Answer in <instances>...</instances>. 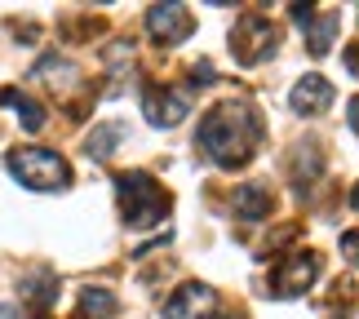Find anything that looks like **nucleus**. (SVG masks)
<instances>
[{
    "mask_svg": "<svg viewBox=\"0 0 359 319\" xmlns=\"http://www.w3.org/2000/svg\"><path fill=\"white\" fill-rule=\"evenodd\" d=\"M257 142H262V116L253 111V102H240V98L217 102L200 120V133H196V147L217 169H240V164H248Z\"/></svg>",
    "mask_w": 359,
    "mask_h": 319,
    "instance_id": "obj_1",
    "label": "nucleus"
},
{
    "mask_svg": "<svg viewBox=\"0 0 359 319\" xmlns=\"http://www.w3.org/2000/svg\"><path fill=\"white\" fill-rule=\"evenodd\" d=\"M116 196H120V213L124 226H156L169 213V191H164L151 173L133 169V173H116Z\"/></svg>",
    "mask_w": 359,
    "mask_h": 319,
    "instance_id": "obj_2",
    "label": "nucleus"
},
{
    "mask_svg": "<svg viewBox=\"0 0 359 319\" xmlns=\"http://www.w3.org/2000/svg\"><path fill=\"white\" fill-rule=\"evenodd\" d=\"M5 169L18 177L27 191H62L72 182V164L53 151H40V147H18L5 156Z\"/></svg>",
    "mask_w": 359,
    "mask_h": 319,
    "instance_id": "obj_3",
    "label": "nucleus"
},
{
    "mask_svg": "<svg viewBox=\"0 0 359 319\" xmlns=\"http://www.w3.org/2000/svg\"><path fill=\"white\" fill-rule=\"evenodd\" d=\"M275 45H280V32H275V22L266 13H244L236 22V32H231V53H236L244 67L266 62L275 53Z\"/></svg>",
    "mask_w": 359,
    "mask_h": 319,
    "instance_id": "obj_4",
    "label": "nucleus"
},
{
    "mask_svg": "<svg viewBox=\"0 0 359 319\" xmlns=\"http://www.w3.org/2000/svg\"><path fill=\"white\" fill-rule=\"evenodd\" d=\"M315 275H320V253H311V248L306 253H293L271 271V293L275 297H302L315 284Z\"/></svg>",
    "mask_w": 359,
    "mask_h": 319,
    "instance_id": "obj_5",
    "label": "nucleus"
},
{
    "mask_svg": "<svg viewBox=\"0 0 359 319\" xmlns=\"http://www.w3.org/2000/svg\"><path fill=\"white\" fill-rule=\"evenodd\" d=\"M147 32L160 45H182V40L196 32V18H191L187 5H151L147 9Z\"/></svg>",
    "mask_w": 359,
    "mask_h": 319,
    "instance_id": "obj_6",
    "label": "nucleus"
},
{
    "mask_svg": "<svg viewBox=\"0 0 359 319\" xmlns=\"http://www.w3.org/2000/svg\"><path fill=\"white\" fill-rule=\"evenodd\" d=\"M142 111H147V120L156 124V129H173V124H182V120H187L191 98H187L182 89L156 85V89H147V93H142Z\"/></svg>",
    "mask_w": 359,
    "mask_h": 319,
    "instance_id": "obj_7",
    "label": "nucleus"
},
{
    "mask_svg": "<svg viewBox=\"0 0 359 319\" xmlns=\"http://www.w3.org/2000/svg\"><path fill=\"white\" fill-rule=\"evenodd\" d=\"M293 22L306 32V49L315 58H324V53L333 49V36L341 32L337 13H320V9H306V5H293Z\"/></svg>",
    "mask_w": 359,
    "mask_h": 319,
    "instance_id": "obj_8",
    "label": "nucleus"
},
{
    "mask_svg": "<svg viewBox=\"0 0 359 319\" xmlns=\"http://www.w3.org/2000/svg\"><path fill=\"white\" fill-rule=\"evenodd\" d=\"M209 311H213V288L200 284V280L182 284L169 301H164V319H204Z\"/></svg>",
    "mask_w": 359,
    "mask_h": 319,
    "instance_id": "obj_9",
    "label": "nucleus"
},
{
    "mask_svg": "<svg viewBox=\"0 0 359 319\" xmlns=\"http://www.w3.org/2000/svg\"><path fill=\"white\" fill-rule=\"evenodd\" d=\"M288 107L297 111V116H324L328 107H333V85H328L324 76H302L293 93H288Z\"/></svg>",
    "mask_w": 359,
    "mask_h": 319,
    "instance_id": "obj_10",
    "label": "nucleus"
},
{
    "mask_svg": "<svg viewBox=\"0 0 359 319\" xmlns=\"http://www.w3.org/2000/svg\"><path fill=\"white\" fill-rule=\"evenodd\" d=\"M0 107H13V111H18V124H22L27 133H40V129H45V107L32 102L27 93H18V89H0Z\"/></svg>",
    "mask_w": 359,
    "mask_h": 319,
    "instance_id": "obj_11",
    "label": "nucleus"
},
{
    "mask_svg": "<svg viewBox=\"0 0 359 319\" xmlns=\"http://www.w3.org/2000/svg\"><path fill=\"white\" fill-rule=\"evenodd\" d=\"M271 213V191L266 186H240L236 191V217H244V222H262Z\"/></svg>",
    "mask_w": 359,
    "mask_h": 319,
    "instance_id": "obj_12",
    "label": "nucleus"
},
{
    "mask_svg": "<svg viewBox=\"0 0 359 319\" xmlns=\"http://www.w3.org/2000/svg\"><path fill=\"white\" fill-rule=\"evenodd\" d=\"M120 137H124V124H116V120H102L98 129H93V133L85 137V151H89L93 160H107V156H111V147L120 142Z\"/></svg>",
    "mask_w": 359,
    "mask_h": 319,
    "instance_id": "obj_13",
    "label": "nucleus"
},
{
    "mask_svg": "<svg viewBox=\"0 0 359 319\" xmlns=\"http://www.w3.org/2000/svg\"><path fill=\"white\" fill-rule=\"evenodd\" d=\"M76 311L80 315H111L116 311V297L107 293V288H85L80 301H76Z\"/></svg>",
    "mask_w": 359,
    "mask_h": 319,
    "instance_id": "obj_14",
    "label": "nucleus"
},
{
    "mask_svg": "<svg viewBox=\"0 0 359 319\" xmlns=\"http://www.w3.org/2000/svg\"><path fill=\"white\" fill-rule=\"evenodd\" d=\"M341 257H346L351 266H359V231H346V235H341Z\"/></svg>",
    "mask_w": 359,
    "mask_h": 319,
    "instance_id": "obj_15",
    "label": "nucleus"
},
{
    "mask_svg": "<svg viewBox=\"0 0 359 319\" xmlns=\"http://www.w3.org/2000/svg\"><path fill=\"white\" fill-rule=\"evenodd\" d=\"M346 67H351V76H359V40L346 49Z\"/></svg>",
    "mask_w": 359,
    "mask_h": 319,
    "instance_id": "obj_16",
    "label": "nucleus"
},
{
    "mask_svg": "<svg viewBox=\"0 0 359 319\" xmlns=\"http://www.w3.org/2000/svg\"><path fill=\"white\" fill-rule=\"evenodd\" d=\"M346 120H351V129L359 133V98H351V102H346Z\"/></svg>",
    "mask_w": 359,
    "mask_h": 319,
    "instance_id": "obj_17",
    "label": "nucleus"
},
{
    "mask_svg": "<svg viewBox=\"0 0 359 319\" xmlns=\"http://www.w3.org/2000/svg\"><path fill=\"white\" fill-rule=\"evenodd\" d=\"M0 319H27L18 306H9V301H0Z\"/></svg>",
    "mask_w": 359,
    "mask_h": 319,
    "instance_id": "obj_18",
    "label": "nucleus"
},
{
    "mask_svg": "<svg viewBox=\"0 0 359 319\" xmlns=\"http://www.w3.org/2000/svg\"><path fill=\"white\" fill-rule=\"evenodd\" d=\"M351 209H355V213H359V186H355V191H351Z\"/></svg>",
    "mask_w": 359,
    "mask_h": 319,
    "instance_id": "obj_19",
    "label": "nucleus"
},
{
    "mask_svg": "<svg viewBox=\"0 0 359 319\" xmlns=\"http://www.w3.org/2000/svg\"><path fill=\"white\" fill-rule=\"evenodd\" d=\"M213 319H231V315H213Z\"/></svg>",
    "mask_w": 359,
    "mask_h": 319,
    "instance_id": "obj_20",
    "label": "nucleus"
}]
</instances>
